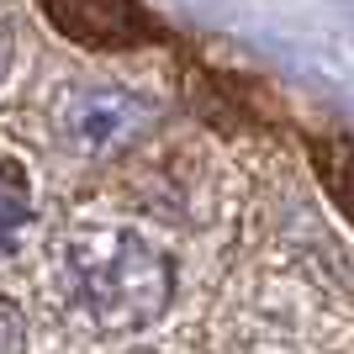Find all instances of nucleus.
Wrapping results in <instances>:
<instances>
[{
    "label": "nucleus",
    "instance_id": "f257e3e1",
    "mask_svg": "<svg viewBox=\"0 0 354 354\" xmlns=\"http://www.w3.org/2000/svg\"><path fill=\"white\" fill-rule=\"evenodd\" d=\"M53 275L64 307L95 333H133L175 296L169 259L127 227H74L59 243Z\"/></svg>",
    "mask_w": 354,
    "mask_h": 354
},
{
    "label": "nucleus",
    "instance_id": "f03ea898",
    "mask_svg": "<svg viewBox=\"0 0 354 354\" xmlns=\"http://www.w3.org/2000/svg\"><path fill=\"white\" fill-rule=\"evenodd\" d=\"M153 122V106L143 101V95H133V90H74L69 101H64L59 111V127L64 138H69V148H80V153H106V148L127 143V138H138Z\"/></svg>",
    "mask_w": 354,
    "mask_h": 354
},
{
    "label": "nucleus",
    "instance_id": "7ed1b4c3",
    "mask_svg": "<svg viewBox=\"0 0 354 354\" xmlns=\"http://www.w3.org/2000/svg\"><path fill=\"white\" fill-rule=\"evenodd\" d=\"M43 11L80 48H133L153 37V21L138 0H43Z\"/></svg>",
    "mask_w": 354,
    "mask_h": 354
},
{
    "label": "nucleus",
    "instance_id": "20e7f679",
    "mask_svg": "<svg viewBox=\"0 0 354 354\" xmlns=\"http://www.w3.org/2000/svg\"><path fill=\"white\" fill-rule=\"evenodd\" d=\"M312 164L323 180L328 201L354 222V138H317L312 143Z\"/></svg>",
    "mask_w": 354,
    "mask_h": 354
},
{
    "label": "nucleus",
    "instance_id": "39448f33",
    "mask_svg": "<svg viewBox=\"0 0 354 354\" xmlns=\"http://www.w3.org/2000/svg\"><path fill=\"white\" fill-rule=\"evenodd\" d=\"M32 217V196H27V180L16 169H0V249H11L16 233L27 227Z\"/></svg>",
    "mask_w": 354,
    "mask_h": 354
},
{
    "label": "nucleus",
    "instance_id": "423d86ee",
    "mask_svg": "<svg viewBox=\"0 0 354 354\" xmlns=\"http://www.w3.org/2000/svg\"><path fill=\"white\" fill-rule=\"evenodd\" d=\"M0 354H27V323L11 301H0Z\"/></svg>",
    "mask_w": 354,
    "mask_h": 354
},
{
    "label": "nucleus",
    "instance_id": "0eeeda50",
    "mask_svg": "<svg viewBox=\"0 0 354 354\" xmlns=\"http://www.w3.org/2000/svg\"><path fill=\"white\" fill-rule=\"evenodd\" d=\"M6 69H11V32L0 27V80H6Z\"/></svg>",
    "mask_w": 354,
    "mask_h": 354
}]
</instances>
